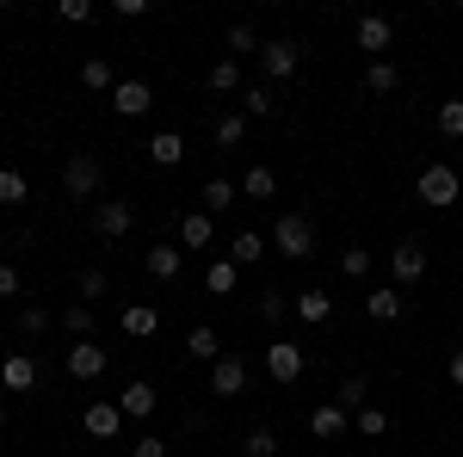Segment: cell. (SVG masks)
Segmentation results:
<instances>
[{
    "label": "cell",
    "instance_id": "cell-1",
    "mask_svg": "<svg viewBox=\"0 0 463 457\" xmlns=\"http://www.w3.org/2000/svg\"><path fill=\"white\" fill-rule=\"evenodd\" d=\"M414 198H420L427 211H451L463 198V174L451 161H432V167H420V179H414Z\"/></svg>",
    "mask_w": 463,
    "mask_h": 457
},
{
    "label": "cell",
    "instance_id": "cell-2",
    "mask_svg": "<svg viewBox=\"0 0 463 457\" xmlns=\"http://www.w3.org/2000/svg\"><path fill=\"white\" fill-rule=\"evenodd\" d=\"M272 247H279L285 260H309V253H316V223L303 211H285L272 223Z\"/></svg>",
    "mask_w": 463,
    "mask_h": 457
},
{
    "label": "cell",
    "instance_id": "cell-3",
    "mask_svg": "<svg viewBox=\"0 0 463 457\" xmlns=\"http://www.w3.org/2000/svg\"><path fill=\"white\" fill-rule=\"evenodd\" d=\"M353 43L364 50V56H371V62H383V50L395 43V25L383 19V13H364V19L353 25Z\"/></svg>",
    "mask_w": 463,
    "mask_h": 457
},
{
    "label": "cell",
    "instance_id": "cell-4",
    "mask_svg": "<svg viewBox=\"0 0 463 457\" xmlns=\"http://www.w3.org/2000/svg\"><path fill=\"white\" fill-rule=\"evenodd\" d=\"M62 192L69 198H99V161L93 155H69L62 161Z\"/></svg>",
    "mask_w": 463,
    "mask_h": 457
},
{
    "label": "cell",
    "instance_id": "cell-5",
    "mask_svg": "<svg viewBox=\"0 0 463 457\" xmlns=\"http://www.w3.org/2000/svg\"><path fill=\"white\" fill-rule=\"evenodd\" d=\"M390 272H395V290H402V284H420L427 279V242H395Z\"/></svg>",
    "mask_w": 463,
    "mask_h": 457
},
{
    "label": "cell",
    "instance_id": "cell-6",
    "mask_svg": "<svg viewBox=\"0 0 463 457\" xmlns=\"http://www.w3.org/2000/svg\"><path fill=\"white\" fill-rule=\"evenodd\" d=\"M93 229H99L106 242H124V235L137 229V211H130L124 198H99V205H93Z\"/></svg>",
    "mask_w": 463,
    "mask_h": 457
},
{
    "label": "cell",
    "instance_id": "cell-7",
    "mask_svg": "<svg viewBox=\"0 0 463 457\" xmlns=\"http://www.w3.org/2000/svg\"><path fill=\"white\" fill-rule=\"evenodd\" d=\"M266 377H272V384H297V377H303V347H297V340H272V347H266Z\"/></svg>",
    "mask_w": 463,
    "mask_h": 457
},
{
    "label": "cell",
    "instance_id": "cell-8",
    "mask_svg": "<svg viewBox=\"0 0 463 457\" xmlns=\"http://www.w3.org/2000/svg\"><path fill=\"white\" fill-rule=\"evenodd\" d=\"M241 389H248V365H241L235 352H222V358L211 365V395H222V402H235Z\"/></svg>",
    "mask_w": 463,
    "mask_h": 457
},
{
    "label": "cell",
    "instance_id": "cell-9",
    "mask_svg": "<svg viewBox=\"0 0 463 457\" xmlns=\"http://www.w3.org/2000/svg\"><path fill=\"white\" fill-rule=\"evenodd\" d=\"M260 62H266V81H290L297 62H303V50L290 37H272V43H260Z\"/></svg>",
    "mask_w": 463,
    "mask_h": 457
},
{
    "label": "cell",
    "instance_id": "cell-10",
    "mask_svg": "<svg viewBox=\"0 0 463 457\" xmlns=\"http://www.w3.org/2000/svg\"><path fill=\"white\" fill-rule=\"evenodd\" d=\"M69 377H74V384H93V377H106V347H93V340H74V347H69Z\"/></svg>",
    "mask_w": 463,
    "mask_h": 457
},
{
    "label": "cell",
    "instance_id": "cell-11",
    "mask_svg": "<svg viewBox=\"0 0 463 457\" xmlns=\"http://www.w3.org/2000/svg\"><path fill=\"white\" fill-rule=\"evenodd\" d=\"M346 426H353V414H346L340 402H321V408H309V439H321V445H334Z\"/></svg>",
    "mask_w": 463,
    "mask_h": 457
},
{
    "label": "cell",
    "instance_id": "cell-12",
    "mask_svg": "<svg viewBox=\"0 0 463 457\" xmlns=\"http://www.w3.org/2000/svg\"><path fill=\"white\" fill-rule=\"evenodd\" d=\"M111 106H118V118H143V111L155 106V93H148V81L130 74V81H118V87H111Z\"/></svg>",
    "mask_w": 463,
    "mask_h": 457
},
{
    "label": "cell",
    "instance_id": "cell-13",
    "mask_svg": "<svg viewBox=\"0 0 463 457\" xmlns=\"http://www.w3.org/2000/svg\"><path fill=\"white\" fill-rule=\"evenodd\" d=\"M0 384L13 389V395H32V389H37V358H32V352H13V358H0Z\"/></svg>",
    "mask_w": 463,
    "mask_h": 457
},
{
    "label": "cell",
    "instance_id": "cell-14",
    "mask_svg": "<svg viewBox=\"0 0 463 457\" xmlns=\"http://www.w3.org/2000/svg\"><path fill=\"white\" fill-rule=\"evenodd\" d=\"M80 426H87V439H118V426H124V408H118V402H87Z\"/></svg>",
    "mask_w": 463,
    "mask_h": 457
},
{
    "label": "cell",
    "instance_id": "cell-15",
    "mask_svg": "<svg viewBox=\"0 0 463 457\" xmlns=\"http://www.w3.org/2000/svg\"><path fill=\"white\" fill-rule=\"evenodd\" d=\"M118 408H124V421H148L155 408H161V395H155V384H124V395H118Z\"/></svg>",
    "mask_w": 463,
    "mask_h": 457
},
{
    "label": "cell",
    "instance_id": "cell-16",
    "mask_svg": "<svg viewBox=\"0 0 463 457\" xmlns=\"http://www.w3.org/2000/svg\"><path fill=\"white\" fill-rule=\"evenodd\" d=\"M290 316L309 321V328H321V321L334 316V297H327V290H297V297H290Z\"/></svg>",
    "mask_w": 463,
    "mask_h": 457
},
{
    "label": "cell",
    "instance_id": "cell-17",
    "mask_svg": "<svg viewBox=\"0 0 463 457\" xmlns=\"http://www.w3.org/2000/svg\"><path fill=\"white\" fill-rule=\"evenodd\" d=\"M143 266H148V279H167V284H174L179 272H185V253L161 242V247H148V253H143Z\"/></svg>",
    "mask_w": 463,
    "mask_h": 457
},
{
    "label": "cell",
    "instance_id": "cell-18",
    "mask_svg": "<svg viewBox=\"0 0 463 457\" xmlns=\"http://www.w3.org/2000/svg\"><path fill=\"white\" fill-rule=\"evenodd\" d=\"M402 309H408V303H402V290H395V284H377V290H364V316H371V321H395Z\"/></svg>",
    "mask_w": 463,
    "mask_h": 457
},
{
    "label": "cell",
    "instance_id": "cell-19",
    "mask_svg": "<svg viewBox=\"0 0 463 457\" xmlns=\"http://www.w3.org/2000/svg\"><path fill=\"white\" fill-rule=\"evenodd\" d=\"M148 161H155V167H179V161H185V137H179V130H155V137H148Z\"/></svg>",
    "mask_w": 463,
    "mask_h": 457
},
{
    "label": "cell",
    "instance_id": "cell-20",
    "mask_svg": "<svg viewBox=\"0 0 463 457\" xmlns=\"http://www.w3.org/2000/svg\"><path fill=\"white\" fill-rule=\"evenodd\" d=\"M235 284H241V266H235L229 253H216L211 266H204V290H211V297H229Z\"/></svg>",
    "mask_w": 463,
    "mask_h": 457
},
{
    "label": "cell",
    "instance_id": "cell-21",
    "mask_svg": "<svg viewBox=\"0 0 463 457\" xmlns=\"http://www.w3.org/2000/svg\"><path fill=\"white\" fill-rule=\"evenodd\" d=\"M118 328H124L130 340H148V334L161 328V316H155V303H124V316H118Z\"/></svg>",
    "mask_w": 463,
    "mask_h": 457
},
{
    "label": "cell",
    "instance_id": "cell-22",
    "mask_svg": "<svg viewBox=\"0 0 463 457\" xmlns=\"http://www.w3.org/2000/svg\"><path fill=\"white\" fill-rule=\"evenodd\" d=\"M198 198H204V216H222L235 198H241V186H235V179H204V192H198Z\"/></svg>",
    "mask_w": 463,
    "mask_h": 457
},
{
    "label": "cell",
    "instance_id": "cell-23",
    "mask_svg": "<svg viewBox=\"0 0 463 457\" xmlns=\"http://www.w3.org/2000/svg\"><path fill=\"white\" fill-rule=\"evenodd\" d=\"M179 242H185V247H211L216 242V216H204V211L179 216Z\"/></svg>",
    "mask_w": 463,
    "mask_h": 457
},
{
    "label": "cell",
    "instance_id": "cell-24",
    "mask_svg": "<svg viewBox=\"0 0 463 457\" xmlns=\"http://www.w3.org/2000/svg\"><path fill=\"white\" fill-rule=\"evenodd\" d=\"M229 260H235V266H260V260H266V235H260V229H241V235L229 242Z\"/></svg>",
    "mask_w": 463,
    "mask_h": 457
},
{
    "label": "cell",
    "instance_id": "cell-25",
    "mask_svg": "<svg viewBox=\"0 0 463 457\" xmlns=\"http://www.w3.org/2000/svg\"><path fill=\"white\" fill-rule=\"evenodd\" d=\"M222 340H216V328H204V321H198V328H192V334H185V352H192V358H198V365H216V358H222Z\"/></svg>",
    "mask_w": 463,
    "mask_h": 457
},
{
    "label": "cell",
    "instance_id": "cell-26",
    "mask_svg": "<svg viewBox=\"0 0 463 457\" xmlns=\"http://www.w3.org/2000/svg\"><path fill=\"white\" fill-rule=\"evenodd\" d=\"M353 433L358 439H383V433H390V414H383L377 402H364V408L353 414Z\"/></svg>",
    "mask_w": 463,
    "mask_h": 457
},
{
    "label": "cell",
    "instance_id": "cell-27",
    "mask_svg": "<svg viewBox=\"0 0 463 457\" xmlns=\"http://www.w3.org/2000/svg\"><path fill=\"white\" fill-rule=\"evenodd\" d=\"M80 87H93V93H111V87H118V74H111L106 56H87V62H80Z\"/></svg>",
    "mask_w": 463,
    "mask_h": 457
},
{
    "label": "cell",
    "instance_id": "cell-28",
    "mask_svg": "<svg viewBox=\"0 0 463 457\" xmlns=\"http://www.w3.org/2000/svg\"><path fill=\"white\" fill-rule=\"evenodd\" d=\"M204 87H211V93H241V62H229V56H222V62H211Z\"/></svg>",
    "mask_w": 463,
    "mask_h": 457
},
{
    "label": "cell",
    "instance_id": "cell-29",
    "mask_svg": "<svg viewBox=\"0 0 463 457\" xmlns=\"http://www.w3.org/2000/svg\"><path fill=\"white\" fill-rule=\"evenodd\" d=\"M241 192H248V198H279V174L260 161V167H248V174H241Z\"/></svg>",
    "mask_w": 463,
    "mask_h": 457
},
{
    "label": "cell",
    "instance_id": "cell-30",
    "mask_svg": "<svg viewBox=\"0 0 463 457\" xmlns=\"http://www.w3.org/2000/svg\"><path fill=\"white\" fill-rule=\"evenodd\" d=\"M222 43H229V62H235V56H253V50H260V32H253L248 19H235V25H229V37H222Z\"/></svg>",
    "mask_w": 463,
    "mask_h": 457
},
{
    "label": "cell",
    "instance_id": "cell-31",
    "mask_svg": "<svg viewBox=\"0 0 463 457\" xmlns=\"http://www.w3.org/2000/svg\"><path fill=\"white\" fill-rule=\"evenodd\" d=\"M364 87H371V93H395V87H402V74H395L390 56H383V62H364Z\"/></svg>",
    "mask_w": 463,
    "mask_h": 457
},
{
    "label": "cell",
    "instance_id": "cell-32",
    "mask_svg": "<svg viewBox=\"0 0 463 457\" xmlns=\"http://www.w3.org/2000/svg\"><path fill=\"white\" fill-rule=\"evenodd\" d=\"M241 111H248V118H272V111H279L272 87H266V81H260V87H241Z\"/></svg>",
    "mask_w": 463,
    "mask_h": 457
},
{
    "label": "cell",
    "instance_id": "cell-33",
    "mask_svg": "<svg viewBox=\"0 0 463 457\" xmlns=\"http://www.w3.org/2000/svg\"><path fill=\"white\" fill-rule=\"evenodd\" d=\"M25 198H32V179L19 167H0V205H25Z\"/></svg>",
    "mask_w": 463,
    "mask_h": 457
},
{
    "label": "cell",
    "instance_id": "cell-34",
    "mask_svg": "<svg viewBox=\"0 0 463 457\" xmlns=\"http://www.w3.org/2000/svg\"><path fill=\"white\" fill-rule=\"evenodd\" d=\"M74 290H80V303H87V309H93V303H99V297H106V290H111L106 266H87V272H80V284H74Z\"/></svg>",
    "mask_w": 463,
    "mask_h": 457
},
{
    "label": "cell",
    "instance_id": "cell-35",
    "mask_svg": "<svg viewBox=\"0 0 463 457\" xmlns=\"http://www.w3.org/2000/svg\"><path fill=\"white\" fill-rule=\"evenodd\" d=\"M241 457H285L279 452V433H272V426H253L248 445H241Z\"/></svg>",
    "mask_w": 463,
    "mask_h": 457
},
{
    "label": "cell",
    "instance_id": "cell-36",
    "mask_svg": "<svg viewBox=\"0 0 463 457\" xmlns=\"http://www.w3.org/2000/svg\"><path fill=\"white\" fill-rule=\"evenodd\" d=\"M241 137H248V118H241V111H222V118H216V142H222V148H241Z\"/></svg>",
    "mask_w": 463,
    "mask_h": 457
},
{
    "label": "cell",
    "instance_id": "cell-37",
    "mask_svg": "<svg viewBox=\"0 0 463 457\" xmlns=\"http://www.w3.org/2000/svg\"><path fill=\"white\" fill-rule=\"evenodd\" d=\"M62 328H69V340H93V309H87V303H69Z\"/></svg>",
    "mask_w": 463,
    "mask_h": 457
},
{
    "label": "cell",
    "instance_id": "cell-38",
    "mask_svg": "<svg viewBox=\"0 0 463 457\" xmlns=\"http://www.w3.org/2000/svg\"><path fill=\"white\" fill-rule=\"evenodd\" d=\"M439 137H463V100H439Z\"/></svg>",
    "mask_w": 463,
    "mask_h": 457
},
{
    "label": "cell",
    "instance_id": "cell-39",
    "mask_svg": "<svg viewBox=\"0 0 463 457\" xmlns=\"http://www.w3.org/2000/svg\"><path fill=\"white\" fill-rule=\"evenodd\" d=\"M364 395H371V389H364V377H346V384H340V395H334V402H340V408H346V414H358V408H364Z\"/></svg>",
    "mask_w": 463,
    "mask_h": 457
},
{
    "label": "cell",
    "instance_id": "cell-40",
    "mask_svg": "<svg viewBox=\"0 0 463 457\" xmlns=\"http://www.w3.org/2000/svg\"><path fill=\"white\" fill-rule=\"evenodd\" d=\"M43 328H50V309H37V303H25V309H19V334H25V340H37Z\"/></svg>",
    "mask_w": 463,
    "mask_h": 457
},
{
    "label": "cell",
    "instance_id": "cell-41",
    "mask_svg": "<svg viewBox=\"0 0 463 457\" xmlns=\"http://www.w3.org/2000/svg\"><path fill=\"white\" fill-rule=\"evenodd\" d=\"M56 19L62 25H87L93 19V0H56Z\"/></svg>",
    "mask_w": 463,
    "mask_h": 457
},
{
    "label": "cell",
    "instance_id": "cell-42",
    "mask_svg": "<svg viewBox=\"0 0 463 457\" xmlns=\"http://www.w3.org/2000/svg\"><path fill=\"white\" fill-rule=\"evenodd\" d=\"M340 272H346V279H364V272H371V247H346V253H340Z\"/></svg>",
    "mask_w": 463,
    "mask_h": 457
},
{
    "label": "cell",
    "instance_id": "cell-43",
    "mask_svg": "<svg viewBox=\"0 0 463 457\" xmlns=\"http://www.w3.org/2000/svg\"><path fill=\"white\" fill-rule=\"evenodd\" d=\"M130 457H167V439H155V433H143V439L130 445Z\"/></svg>",
    "mask_w": 463,
    "mask_h": 457
},
{
    "label": "cell",
    "instance_id": "cell-44",
    "mask_svg": "<svg viewBox=\"0 0 463 457\" xmlns=\"http://www.w3.org/2000/svg\"><path fill=\"white\" fill-rule=\"evenodd\" d=\"M260 316H266V321H285V316H290V303H285V297H272V290H266V297H260Z\"/></svg>",
    "mask_w": 463,
    "mask_h": 457
},
{
    "label": "cell",
    "instance_id": "cell-45",
    "mask_svg": "<svg viewBox=\"0 0 463 457\" xmlns=\"http://www.w3.org/2000/svg\"><path fill=\"white\" fill-rule=\"evenodd\" d=\"M0 297H19V266H0Z\"/></svg>",
    "mask_w": 463,
    "mask_h": 457
},
{
    "label": "cell",
    "instance_id": "cell-46",
    "mask_svg": "<svg viewBox=\"0 0 463 457\" xmlns=\"http://www.w3.org/2000/svg\"><path fill=\"white\" fill-rule=\"evenodd\" d=\"M445 377H451V384H458V389H463V347H458V352H451V365H445Z\"/></svg>",
    "mask_w": 463,
    "mask_h": 457
},
{
    "label": "cell",
    "instance_id": "cell-47",
    "mask_svg": "<svg viewBox=\"0 0 463 457\" xmlns=\"http://www.w3.org/2000/svg\"><path fill=\"white\" fill-rule=\"evenodd\" d=\"M0 433H6V408H0Z\"/></svg>",
    "mask_w": 463,
    "mask_h": 457
},
{
    "label": "cell",
    "instance_id": "cell-48",
    "mask_svg": "<svg viewBox=\"0 0 463 457\" xmlns=\"http://www.w3.org/2000/svg\"><path fill=\"white\" fill-rule=\"evenodd\" d=\"M321 457H334V452H321Z\"/></svg>",
    "mask_w": 463,
    "mask_h": 457
},
{
    "label": "cell",
    "instance_id": "cell-49",
    "mask_svg": "<svg viewBox=\"0 0 463 457\" xmlns=\"http://www.w3.org/2000/svg\"><path fill=\"white\" fill-rule=\"evenodd\" d=\"M458 174H463V167H458Z\"/></svg>",
    "mask_w": 463,
    "mask_h": 457
}]
</instances>
